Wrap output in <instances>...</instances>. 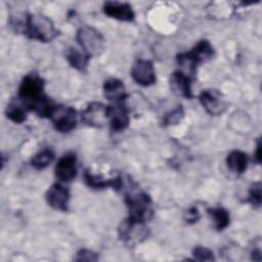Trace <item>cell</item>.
Here are the masks:
<instances>
[{
  "mask_svg": "<svg viewBox=\"0 0 262 262\" xmlns=\"http://www.w3.org/2000/svg\"><path fill=\"white\" fill-rule=\"evenodd\" d=\"M25 34L34 40L40 42H50L57 36V30L52 20L44 14H29L26 19Z\"/></svg>",
  "mask_w": 262,
  "mask_h": 262,
  "instance_id": "cell-1",
  "label": "cell"
},
{
  "mask_svg": "<svg viewBox=\"0 0 262 262\" xmlns=\"http://www.w3.org/2000/svg\"><path fill=\"white\" fill-rule=\"evenodd\" d=\"M125 203L128 207L130 218L143 222L151 218V200L145 192L131 186L125 191Z\"/></svg>",
  "mask_w": 262,
  "mask_h": 262,
  "instance_id": "cell-2",
  "label": "cell"
},
{
  "mask_svg": "<svg viewBox=\"0 0 262 262\" xmlns=\"http://www.w3.org/2000/svg\"><path fill=\"white\" fill-rule=\"evenodd\" d=\"M76 39L83 51L90 56H99L105 48L103 36L96 29L84 26L77 32Z\"/></svg>",
  "mask_w": 262,
  "mask_h": 262,
  "instance_id": "cell-3",
  "label": "cell"
},
{
  "mask_svg": "<svg viewBox=\"0 0 262 262\" xmlns=\"http://www.w3.org/2000/svg\"><path fill=\"white\" fill-rule=\"evenodd\" d=\"M43 89L44 81L36 74H29L23 79L19 85L18 97L27 108L31 111L32 106L45 96Z\"/></svg>",
  "mask_w": 262,
  "mask_h": 262,
  "instance_id": "cell-4",
  "label": "cell"
},
{
  "mask_svg": "<svg viewBox=\"0 0 262 262\" xmlns=\"http://www.w3.org/2000/svg\"><path fill=\"white\" fill-rule=\"evenodd\" d=\"M148 230L145 222L126 218L119 226V236L123 243L128 246H135L147 237Z\"/></svg>",
  "mask_w": 262,
  "mask_h": 262,
  "instance_id": "cell-5",
  "label": "cell"
},
{
  "mask_svg": "<svg viewBox=\"0 0 262 262\" xmlns=\"http://www.w3.org/2000/svg\"><path fill=\"white\" fill-rule=\"evenodd\" d=\"M49 119H51L54 128L61 133L72 131L77 125V114L71 106L55 105Z\"/></svg>",
  "mask_w": 262,
  "mask_h": 262,
  "instance_id": "cell-6",
  "label": "cell"
},
{
  "mask_svg": "<svg viewBox=\"0 0 262 262\" xmlns=\"http://www.w3.org/2000/svg\"><path fill=\"white\" fill-rule=\"evenodd\" d=\"M84 124L94 128H100L108 121V105L101 102H91L81 113Z\"/></svg>",
  "mask_w": 262,
  "mask_h": 262,
  "instance_id": "cell-7",
  "label": "cell"
},
{
  "mask_svg": "<svg viewBox=\"0 0 262 262\" xmlns=\"http://www.w3.org/2000/svg\"><path fill=\"white\" fill-rule=\"evenodd\" d=\"M199 99L205 111L211 116H219L223 114L227 107L225 98L217 89H206L202 91Z\"/></svg>",
  "mask_w": 262,
  "mask_h": 262,
  "instance_id": "cell-8",
  "label": "cell"
},
{
  "mask_svg": "<svg viewBox=\"0 0 262 262\" xmlns=\"http://www.w3.org/2000/svg\"><path fill=\"white\" fill-rule=\"evenodd\" d=\"M132 79L141 86H150L156 83V72L154 64L147 59H138L131 69Z\"/></svg>",
  "mask_w": 262,
  "mask_h": 262,
  "instance_id": "cell-9",
  "label": "cell"
},
{
  "mask_svg": "<svg viewBox=\"0 0 262 262\" xmlns=\"http://www.w3.org/2000/svg\"><path fill=\"white\" fill-rule=\"evenodd\" d=\"M55 177L61 182H70L77 175V158L74 154L62 156L55 165Z\"/></svg>",
  "mask_w": 262,
  "mask_h": 262,
  "instance_id": "cell-10",
  "label": "cell"
},
{
  "mask_svg": "<svg viewBox=\"0 0 262 262\" xmlns=\"http://www.w3.org/2000/svg\"><path fill=\"white\" fill-rule=\"evenodd\" d=\"M70 192L67 187L59 183L52 184L46 192V201L48 205L58 211H68Z\"/></svg>",
  "mask_w": 262,
  "mask_h": 262,
  "instance_id": "cell-11",
  "label": "cell"
},
{
  "mask_svg": "<svg viewBox=\"0 0 262 262\" xmlns=\"http://www.w3.org/2000/svg\"><path fill=\"white\" fill-rule=\"evenodd\" d=\"M103 11L110 17L122 21H132L134 19V12L128 3L117 1H108L103 5Z\"/></svg>",
  "mask_w": 262,
  "mask_h": 262,
  "instance_id": "cell-12",
  "label": "cell"
},
{
  "mask_svg": "<svg viewBox=\"0 0 262 262\" xmlns=\"http://www.w3.org/2000/svg\"><path fill=\"white\" fill-rule=\"evenodd\" d=\"M108 122L111 129L115 132L126 129L129 124V115L126 106L120 103L108 105Z\"/></svg>",
  "mask_w": 262,
  "mask_h": 262,
  "instance_id": "cell-13",
  "label": "cell"
},
{
  "mask_svg": "<svg viewBox=\"0 0 262 262\" xmlns=\"http://www.w3.org/2000/svg\"><path fill=\"white\" fill-rule=\"evenodd\" d=\"M171 90L178 96L190 98L191 87H190V77L181 71L174 72L170 79Z\"/></svg>",
  "mask_w": 262,
  "mask_h": 262,
  "instance_id": "cell-14",
  "label": "cell"
},
{
  "mask_svg": "<svg viewBox=\"0 0 262 262\" xmlns=\"http://www.w3.org/2000/svg\"><path fill=\"white\" fill-rule=\"evenodd\" d=\"M103 93L110 101L120 103L127 96L123 82L116 78L107 79L103 84Z\"/></svg>",
  "mask_w": 262,
  "mask_h": 262,
  "instance_id": "cell-15",
  "label": "cell"
},
{
  "mask_svg": "<svg viewBox=\"0 0 262 262\" xmlns=\"http://www.w3.org/2000/svg\"><path fill=\"white\" fill-rule=\"evenodd\" d=\"M226 165L232 173L236 175L243 174L248 167V157L241 150H232L226 158Z\"/></svg>",
  "mask_w": 262,
  "mask_h": 262,
  "instance_id": "cell-16",
  "label": "cell"
},
{
  "mask_svg": "<svg viewBox=\"0 0 262 262\" xmlns=\"http://www.w3.org/2000/svg\"><path fill=\"white\" fill-rule=\"evenodd\" d=\"M28 111L29 110L19 97L13 98L6 107V116L10 121L20 124L26 121Z\"/></svg>",
  "mask_w": 262,
  "mask_h": 262,
  "instance_id": "cell-17",
  "label": "cell"
},
{
  "mask_svg": "<svg viewBox=\"0 0 262 262\" xmlns=\"http://www.w3.org/2000/svg\"><path fill=\"white\" fill-rule=\"evenodd\" d=\"M196 64L210 60L214 55V49L207 40L200 41L191 51L188 52Z\"/></svg>",
  "mask_w": 262,
  "mask_h": 262,
  "instance_id": "cell-18",
  "label": "cell"
},
{
  "mask_svg": "<svg viewBox=\"0 0 262 262\" xmlns=\"http://www.w3.org/2000/svg\"><path fill=\"white\" fill-rule=\"evenodd\" d=\"M66 58L69 61V63L76 70L80 72L86 71L89 56L84 51H80L74 47L68 48L66 51Z\"/></svg>",
  "mask_w": 262,
  "mask_h": 262,
  "instance_id": "cell-19",
  "label": "cell"
},
{
  "mask_svg": "<svg viewBox=\"0 0 262 262\" xmlns=\"http://www.w3.org/2000/svg\"><path fill=\"white\" fill-rule=\"evenodd\" d=\"M210 217L214 222V227L217 230H223L229 224V214L223 208H212L208 210Z\"/></svg>",
  "mask_w": 262,
  "mask_h": 262,
  "instance_id": "cell-20",
  "label": "cell"
},
{
  "mask_svg": "<svg viewBox=\"0 0 262 262\" xmlns=\"http://www.w3.org/2000/svg\"><path fill=\"white\" fill-rule=\"evenodd\" d=\"M53 159L54 152L50 148H44L31 159V165L37 170H42L45 169L53 161Z\"/></svg>",
  "mask_w": 262,
  "mask_h": 262,
  "instance_id": "cell-21",
  "label": "cell"
},
{
  "mask_svg": "<svg viewBox=\"0 0 262 262\" xmlns=\"http://www.w3.org/2000/svg\"><path fill=\"white\" fill-rule=\"evenodd\" d=\"M247 202L251 203L254 207L259 208L261 205V182L254 183L249 189V196Z\"/></svg>",
  "mask_w": 262,
  "mask_h": 262,
  "instance_id": "cell-22",
  "label": "cell"
},
{
  "mask_svg": "<svg viewBox=\"0 0 262 262\" xmlns=\"http://www.w3.org/2000/svg\"><path fill=\"white\" fill-rule=\"evenodd\" d=\"M183 117V108L181 105H179L178 107H176L175 110H173L172 112L168 113L165 118H164V125H172V124H176L178 123Z\"/></svg>",
  "mask_w": 262,
  "mask_h": 262,
  "instance_id": "cell-23",
  "label": "cell"
},
{
  "mask_svg": "<svg viewBox=\"0 0 262 262\" xmlns=\"http://www.w3.org/2000/svg\"><path fill=\"white\" fill-rule=\"evenodd\" d=\"M192 255L194 256V258L196 260H200V261H213L214 260L213 253L209 249L204 248V247H196L193 250Z\"/></svg>",
  "mask_w": 262,
  "mask_h": 262,
  "instance_id": "cell-24",
  "label": "cell"
},
{
  "mask_svg": "<svg viewBox=\"0 0 262 262\" xmlns=\"http://www.w3.org/2000/svg\"><path fill=\"white\" fill-rule=\"evenodd\" d=\"M97 255L96 253L90 251V250H80L77 253V257L75 258L77 261H96L97 260Z\"/></svg>",
  "mask_w": 262,
  "mask_h": 262,
  "instance_id": "cell-25",
  "label": "cell"
},
{
  "mask_svg": "<svg viewBox=\"0 0 262 262\" xmlns=\"http://www.w3.org/2000/svg\"><path fill=\"white\" fill-rule=\"evenodd\" d=\"M200 218V215H199V212L196 210V208H190L188 210V212L186 213V218L185 220L188 222V223H193L195 221H198Z\"/></svg>",
  "mask_w": 262,
  "mask_h": 262,
  "instance_id": "cell-26",
  "label": "cell"
},
{
  "mask_svg": "<svg viewBox=\"0 0 262 262\" xmlns=\"http://www.w3.org/2000/svg\"><path fill=\"white\" fill-rule=\"evenodd\" d=\"M260 147H261L260 140H258L257 147H256V152H255V161H256L258 164L261 162V157H260Z\"/></svg>",
  "mask_w": 262,
  "mask_h": 262,
  "instance_id": "cell-27",
  "label": "cell"
}]
</instances>
